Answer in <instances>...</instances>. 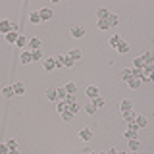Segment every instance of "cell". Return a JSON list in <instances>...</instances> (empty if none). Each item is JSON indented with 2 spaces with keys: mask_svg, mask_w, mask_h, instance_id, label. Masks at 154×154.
<instances>
[{
  "mask_svg": "<svg viewBox=\"0 0 154 154\" xmlns=\"http://www.w3.org/2000/svg\"><path fill=\"white\" fill-rule=\"evenodd\" d=\"M33 25H37V23H41V16H38V12H31V16H29Z\"/></svg>",
  "mask_w": 154,
  "mask_h": 154,
  "instance_id": "obj_21",
  "label": "cell"
},
{
  "mask_svg": "<svg viewBox=\"0 0 154 154\" xmlns=\"http://www.w3.org/2000/svg\"><path fill=\"white\" fill-rule=\"evenodd\" d=\"M42 67H45L46 71H52V69H56L54 58H45V60H42Z\"/></svg>",
  "mask_w": 154,
  "mask_h": 154,
  "instance_id": "obj_3",
  "label": "cell"
},
{
  "mask_svg": "<svg viewBox=\"0 0 154 154\" xmlns=\"http://www.w3.org/2000/svg\"><path fill=\"white\" fill-rule=\"evenodd\" d=\"M64 60H66V58L56 56V58H54V64H56V67H64Z\"/></svg>",
  "mask_w": 154,
  "mask_h": 154,
  "instance_id": "obj_37",
  "label": "cell"
},
{
  "mask_svg": "<svg viewBox=\"0 0 154 154\" xmlns=\"http://www.w3.org/2000/svg\"><path fill=\"white\" fill-rule=\"evenodd\" d=\"M98 154H108V152H98Z\"/></svg>",
  "mask_w": 154,
  "mask_h": 154,
  "instance_id": "obj_47",
  "label": "cell"
},
{
  "mask_svg": "<svg viewBox=\"0 0 154 154\" xmlns=\"http://www.w3.org/2000/svg\"><path fill=\"white\" fill-rule=\"evenodd\" d=\"M148 77H150V81H154V71H152V73H150V75H148Z\"/></svg>",
  "mask_w": 154,
  "mask_h": 154,
  "instance_id": "obj_46",
  "label": "cell"
},
{
  "mask_svg": "<svg viewBox=\"0 0 154 154\" xmlns=\"http://www.w3.org/2000/svg\"><path fill=\"white\" fill-rule=\"evenodd\" d=\"M2 94L6 96V98H12V96H14V87H4Z\"/></svg>",
  "mask_w": 154,
  "mask_h": 154,
  "instance_id": "obj_29",
  "label": "cell"
},
{
  "mask_svg": "<svg viewBox=\"0 0 154 154\" xmlns=\"http://www.w3.org/2000/svg\"><path fill=\"white\" fill-rule=\"evenodd\" d=\"M46 98H48V100H58L56 89H48V91H46Z\"/></svg>",
  "mask_w": 154,
  "mask_h": 154,
  "instance_id": "obj_26",
  "label": "cell"
},
{
  "mask_svg": "<svg viewBox=\"0 0 154 154\" xmlns=\"http://www.w3.org/2000/svg\"><path fill=\"white\" fill-rule=\"evenodd\" d=\"M122 79H123V81H131V79H133L131 69H123V71H122Z\"/></svg>",
  "mask_w": 154,
  "mask_h": 154,
  "instance_id": "obj_32",
  "label": "cell"
},
{
  "mask_svg": "<svg viewBox=\"0 0 154 154\" xmlns=\"http://www.w3.org/2000/svg\"><path fill=\"white\" fill-rule=\"evenodd\" d=\"M79 139H83V141H93V129L85 127L79 131Z\"/></svg>",
  "mask_w": 154,
  "mask_h": 154,
  "instance_id": "obj_1",
  "label": "cell"
},
{
  "mask_svg": "<svg viewBox=\"0 0 154 154\" xmlns=\"http://www.w3.org/2000/svg\"><path fill=\"white\" fill-rule=\"evenodd\" d=\"M25 93V85L23 83H16L14 85V94H23Z\"/></svg>",
  "mask_w": 154,
  "mask_h": 154,
  "instance_id": "obj_18",
  "label": "cell"
},
{
  "mask_svg": "<svg viewBox=\"0 0 154 154\" xmlns=\"http://www.w3.org/2000/svg\"><path fill=\"white\" fill-rule=\"evenodd\" d=\"M93 104L96 106V108H100V106H104V100H102V98H100V96H96V98L93 100Z\"/></svg>",
  "mask_w": 154,
  "mask_h": 154,
  "instance_id": "obj_40",
  "label": "cell"
},
{
  "mask_svg": "<svg viewBox=\"0 0 154 154\" xmlns=\"http://www.w3.org/2000/svg\"><path fill=\"white\" fill-rule=\"evenodd\" d=\"M139 148H141V141H139V139H131V141H129V150L137 152Z\"/></svg>",
  "mask_w": 154,
  "mask_h": 154,
  "instance_id": "obj_8",
  "label": "cell"
},
{
  "mask_svg": "<svg viewBox=\"0 0 154 154\" xmlns=\"http://www.w3.org/2000/svg\"><path fill=\"white\" fill-rule=\"evenodd\" d=\"M119 108H122V112H129V110L133 108V102L129 98H125V100H122V104H119Z\"/></svg>",
  "mask_w": 154,
  "mask_h": 154,
  "instance_id": "obj_9",
  "label": "cell"
},
{
  "mask_svg": "<svg viewBox=\"0 0 154 154\" xmlns=\"http://www.w3.org/2000/svg\"><path fill=\"white\" fill-rule=\"evenodd\" d=\"M143 58H144V64H146V62H154V54H152V52H144Z\"/></svg>",
  "mask_w": 154,
  "mask_h": 154,
  "instance_id": "obj_38",
  "label": "cell"
},
{
  "mask_svg": "<svg viewBox=\"0 0 154 154\" xmlns=\"http://www.w3.org/2000/svg\"><path fill=\"white\" fill-rule=\"evenodd\" d=\"M62 102H64L66 106H69V104H73V102H77V100H75V94H67L66 98L62 100Z\"/></svg>",
  "mask_w": 154,
  "mask_h": 154,
  "instance_id": "obj_30",
  "label": "cell"
},
{
  "mask_svg": "<svg viewBox=\"0 0 154 154\" xmlns=\"http://www.w3.org/2000/svg\"><path fill=\"white\" fill-rule=\"evenodd\" d=\"M119 154H127V152H119Z\"/></svg>",
  "mask_w": 154,
  "mask_h": 154,
  "instance_id": "obj_48",
  "label": "cell"
},
{
  "mask_svg": "<svg viewBox=\"0 0 154 154\" xmlns=\"http://www.w3.org/2000/svg\"><path fill=\"white\" fill-rule=\"evenodd\" d=\"M16 46H19V48L29 46V38H27V37H23V35H19V37H17V41H16Z\"/></svg>",
  "mask_w": 154,
  "mask_h": 154,
  "instance_id": "obj_7",
  "label": "cell"
},
{
  "mask_svg": "<svg viewBox=\"0 0 154 154\" xmlns=\"http://www.w3.org/2000/svg\"><path fill=\"white\" fill-rule=\"evenodd\" d=\"M122 114H123V119H125V122H127V123L135 122V118H137V116H135V112H133V110H129V112H122Z\"/></svg>",
  "mask_w": 154,
  "mask_h": 154,
  "instance_id": "obj_13",
  "label": "cell"
},
{
  "mask_svg": "<svg viewBox=\"0 0 154 154\" xmlns=\"http://www.w3.org/2000/svg\"><path fill=\"white\" fill-rule=\"evenodd\" d=\"M135 123L139 125V129H143V127H146V125H148V122H146L144 116H137V118H135Z\"/></svg>",
  "mask_w": 154,
  "mask_h": 154,
  "instance_id": "obj_12",
  "label": "cell"
},
{
  "mask_svg": "<svg viewBox=\"0 0 154 154\" xmlns=\"http://www.w3.org/2000/svg\"><path fill=\"white\" fill-rule=\"evenodd\" d=\"M10 31H12V21H8V19H2V21H0V33L8 35Z\"/></svg>",
  "mask_w": 154,
  "mask_h": 154,
  "instance_id": "obj_2",
  "label": "cell"
},
{
  "mask_svg": "<svg viewBox=\"0 0 154 154\" xmlns=\"http://www.w3.org/2000/svg\"><path fill=\"white\" fill-rule=\"evenodd\" d=\"M0 154H10V148L6 146V143H2V144H0Z\"/></svg>",
  "mask_w": 154,
  "mask_h": 154,
  "instance_id": "obj_42",
  "label": "cell"
},
{
  "mask_svg": "<svg viewBox=\"0 0 154 154\" xmlns=\"http://www.w3.org/2000/svg\"><path fill=\"white\" fill-rule=\"evenodd\" d=\"M29 46L33 48V50H38V46H41V38H31V41H29Z\"/></svg>",
  "mask_w": 154,
  "mask_h": 154,
  "instance_id": "obj_22",
  "label": "cell"
},
{
  "mask_svg": "<svg viewBox=\"0 0 154 154\" xmlns=\"http://www.w3.org/2000/svg\"><path fill=\"white\" fill-rule=\"evenodd\" d=\"M56 110H58V114H64V112H67V106L64 104V102H58V106H56Z\"/></svg>",
  "mask_w": 154,
  "mask_h": 154,
  "instance_id": "obj_36",
  "label": "cell"
},
{
  "mask_svg": "<svg viewBox=\"0 0 154 154\" xmlns=\"http://www.w3.org/2000/svg\"><path fill=\"white\" fill-rule=\"evenodd\" d=\"M98 29H100V31H108V29H110L108 19H100V21H98Z\"/></svg>",
  "mask_w": 154,
  "mask_h": 154,
  "instance_id": "obj_23",
  "label": "cell"
},
{
  "mask_svg": "<svg viewBox=\"0 0 154 154\" xmlns=\"http://www.w3.org/2000/svg\"><path fill=\"white\" fill-rule=\"evenodd\" d=\"M96 17H98V19H108L110 17V12L106 8H98V10H96Z\"/></svg>",
  "mask_w": 154,
  "mask_h": 154,
  "instance_id": "obj_10",
  "label": "cell"
},
{
  "mask_svg": "<svg viewBox=\"0 0 154 154\" xmlns=\"http://www.w3.org/2000/svg\"><path fill=\"white\" fill-rule=\"evenodd\" d=\"M108 154H119V152L116 150V148H110V150H108Z\"/></svg>",
  "mask_w": 154,
  "mask_h": 154,
  "instance_id": "obj_44",
  "label": "cell"
},
{
  "mask_svg": "<svg viewBox=\"0 0 154 154\" xmlns=\"http://www.w3.org/2000/svg\"><path fill=\"white\" fill-rule=\"evenodd\" d=\"M17 31H10L8 33V35H6V42H10V45H14V42H16L17 41Z\"/></svg>",
  "mask_w": 154,
  "mask_h": 154,
  "instance_id": "obj_14",
  "label": "cell"
},
{
  "mask_svg": "<svg viewBox=\"0 0 154 154\" xmlns=\"http://www.w3.org/2000/svg\"><path fill=\"white\" fill-rule=\"evenodd\" d=\"M123 137L129 139V141H131V139H139V131H131V129H127V131L123 133Z\"/></svg>",
  "mask_w": 154,
  "mask_h": 154,
  "instance_id": "obj_20",
  "label": "cell"
},
{
  "mask_svg": "<svg viewBox=\"0 0 154 154\" xmlns=\"http://www.w3.org/2000/svg\"><path fill=\"white\" fill-rule=\"evenodd\" d=\"M66 91H67V94H75L77 93V85L75 83H67L66 85Z\"/></svg>",
  "mask_w": 154,
  "mask_h": 154,
  "instance_id": "obj_25",
  "label": "cell"
},
{
  "mask_svg": "<svg viewBox=\"0 0 154 154\" xmlns=\"http://www.w3.org/2000/svg\"><path fill=\"white\" fill-rule=\"evenodd\" d=\"M69 58H71L73 62H77V60L81 58V50H71V52H69Z\"/></svg>",
  "mask_w": 154,
  "mask_h": 154,
  "instance_id": "obj_35",
  "label": "cell"
},
{
  "mask_svg": "<svg viewBox=\"0 0 154 154\" xmlns=\"http://www.w3.org/2000/svg\"><path fill=\"white\" fill-rule=\"evenodd\" d=\"M38 16H41V21H48V19H52V10L42 8L41 12H38Z\"/></svg>",
  "mask_w": 154,
  "mask_h": 154,
  "instance_id": "obj_4",
  "label": "cell"
},
{
  "mask_svg": "<svg viewBox=\"0 0 154 154\" xmlns=\"http://www.w3.org/2000/svg\"><path fill=\"white\" fill-rule=\"evenodd\" d=\"M93 154H98V152H93Z\"/></svg>",
  "mask_w": 154,
  "mask_h": 154,
  "instance_id": "obj_49",
  "label": "cell"
},
{
  "mask_svg": "<svg viewBox=\"0 0 154 154\" xmlns=\"http://www.w3.org/2000/svg\"><path fill=\"white\" fill-rule=\"evenodd\" d=\"M122 41H123V38L119 37V35H114L112 38H110V46H118V45H119Z\"/></svg>",
  "mask_w": 154,
  "mask_h": 154,
  "instance_id": "obj_28",
  "label": "cell"
},
{
  "mask_svg": "<svg viewBox=\"0 0 154 154\" xmlns=\"http://www.w3.org/2000/svg\"><path fill=\"white\" fill-rule=\"evenodd\" d=\"M73 64H75V62L71 60L69 56H66V60H64V67H73Z\"/></svg>",
  "mask_w": 154,
  "mask_h": 154,
  "instance_id": "obj_39",
  "label": "cell"
},
{
  "mask_svg": "<svg viewBox=\"0 0 154 154\" xmlns=\"http://www.w3.org/2000/svg\"><path fill=\"white\" fill-rule=\"evenodd\" d=\"M87 96L94 100L96 96H98V87H89V89H87Z\"/></svg>",
  "mask_w": 154,
  "mask_h": 154,
  "instance_id": "obj_15",
  "label": "cell"
},
{
  "mask_svg": "<svg viewBox=\"0 0 154 154\" xmlns=\"http://www.w3.org/2000/svg\"><path fill=\"white\" fill-rule=\"evenodd\" d=\"M10 154H19V150L16 148V150H10Z\"/></svg>",
  "mask_w": 154,
  "mask_h": 154,
  "instance_id": "obj_45",
  "label": "cell"
},
{
  "mask_svg": "<svg viewBox=\"0 0 154 154\" xmlns=\"http://www.w3.org/2000/svg\"><path fill=\"white\" fill-rule=\"evenodd\" d=\"M62 119L69 122V119H73V114H71V112H64V114H62Z\"/></svg>",
  "mask_w": 154,
  "mask_h": 154,
  "instance_id": "obj_41",
  "label": "cell"
},
{
  "mask_svg": "<svg viewBox=\"0 0 154 154\" xmlns=\"http://www.w3.org/2000/svg\"><path fill=\"white\" fill-rule=\"evenodd\" d=\"M129 48H131V46H129V45H127L125 41H122V42H119L118 46H116V50H118L119 54H125V52H129Z\"/></svg>",
  "mask_w": 154,
  "mask_h": 154,
  "instance_id": "obj_11",
  "label": "cell"
},
{
  "mask_svg": "<svg viewBox=\"0 0 154 154\" xmlns=\"http://www.w3.org/2000/svg\"><path fill=\"white\" fill-rule=\"evenodd\" d=\"M127 85H129V89H139L141 87V79H131V81H127Z\"/></svg>",
  "mask_w": 154,
  "mask_h": 154,
  "instance_id": "obj_24",
  "label": "cell"
},
{
  "mask_svg": "<svg viewBox=\"0 0 154 154\" xmlns=\"http://www.w3.org/2000/svg\"><path fill=\"white\" fill-rule=\"evenodd\" d=\"M133 66L137 67V69H143V67H144V58H143V56H137V58L133 60Z\"/></svg>",
  "mask_w": 154,
  "mask_h": 154,
  "instance_id": "obj_17",
  "label": "cell"
},
{
  "mask_svg": "<svg viewBox=\"0 0 154 154\" xmlns=\"http://www.w3.org/2000/svg\"><path fill=\"white\" fill-rule=\"evenodd\" d=\"M118 21H119V19H118V16H116V14H110V17H108V23H110V27H116V25H118Z\"/></svg>",
  "mask_w": 154,
  "mask_h": 154,
  "instance_id": "obj_27",
  "label": "cell"
},
{
  "mask_svg": "<svg viewBox=\"0 0 154 154\" xmlns=\"http://www.w3.org/2000/svg\"><path fill=\"white\" fill-rule=\"evenodd\" d=\"M96 110H98V108H96V106H94L93 102H91V104H87V106H85V112H87V114H89V116H93V114L96 112Z\"/></svg>",
  "mask_w": 154,
  "mask_h": 154,
  "instance_id": "obj_31",
  "label": "cell"
},
{
  "mask_svg": "<svg viewBox=\"0 0 154 154\" xmlns=\"http://www.w3.org/2000/svg\"><path fill=\"white\" fill-rule=\"evenodd\" d=\"M19 60H21V64H31V62H33V56H31V52L23 50V52H21V56H19Z\"/></svg>",
  "mask_w": 154,
  "mask_h": 154,
  "instance_id": "obj_6",
  "label": "cell"
},
{
  "mask_svg": "<svg viewBox=\"0 0 154 154\" xmlns=\"http://www.w3.org/2000/svg\"><path fill=\"white\" fill-rule=\"evenodd\" d=\"M129 129H131V131H139V125L135 122H131V123H129Z\"/></svg>",
  "mask_w": 154,
  "mask_h": 154,
  "instance_id": "obj_43",
  "label": "cell"
},
{
  "mask_svg": "<svg viewBox=\"0 0 154 154\" xmlns=\"http://www.w3.org/2000/svg\"><path fill=\"white\" fill-rule=\"evenodd\" d=\"M31 56H33V62H42V60H45V56H42L41 48H38V50H33Z\"/></svg>",
  "mask_w": 154,
  "mask_h": 154,
  "instance_id": "obj_16",
  "label": "cell"
},
{
  "mask_svg": "<svg viewBox=\"0 0 154 154\" xmlns=\"http://www.w3.org/2000/svg\"><path fill=\"white\" fill-rule=\"evenodd\" d=\"M85 35V29L81 27V25H75L73 29H71V37H75V38H81Z\"/></svg>",
  "mask_w": 154,
  "mask_h": 154,
  "instance_id": "obj_5",
  "label": "cell"
},
{
  "mask_svg": "<svg viewBox=\"0 0 154 154\" xmlns=\"http://www.w3.org/2000/svg\"><path fill=\"white\" fill-rule=\"evenodd\" d=\"M56 94H58V100H64L66 96H67V91H66V87H60V89H56Z\"/></svg>",
  "mask_w": 154,
  "mask_h": 154,
  "instance_id": "obj_19",
  "label": "cell"
},
{
  "mask_svg": "<svg viewBox=\"0 0 154 154\" xmlns=\"http://www.w3.org/2000/svg\"><path fill=\"white\" fill-rule=\"evenodd\" d=\"M6 146L10 148V150H16V148H17V143H16V139H8V141H6Z\"/></svg>",
  "mask_w": 154,
  "mask_h": 154,
  "instance_id": "obj_33",
  "label": "cell"
},
{
  "mask_svg": "<svg viewBox=\"0 0 154 154\" xmlns=\"http://www.w3.org/2000/svg\"><path fill=\"white\" fill-rule=\"evenodd\" d=\"M67 112H71V114H77V112H79V104H77V102H73V104H69V106H67Z\"/></svg>",
  "mask_w": 154,
  "mask_h": 154,
  "instance_id": "obj_34",
  "label": "cell"
}]
</instances>
